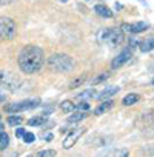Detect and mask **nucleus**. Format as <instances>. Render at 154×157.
I'll list each match as a JSON object with an SVG mask.
<instances>
[{"instance_id": "nucleus-25", "label": "nucleus", "mask_w": 154, "mask_h": 157, "mask_svg": "<svg viewBox=\"0 0 154 157\" xmlns=\"http://www.w3.org/2000/svg\"><path fill=\"white\" fill-rule=\"evenodd\" d=\"M75 109L77 111H88L90 109V103H87L85 100H80V103L75 106Z\"/></svg>"}, {"instance_id": "nucleus-20", "label": "nucleus", "mask_w": 154, "mask_h": 157, "mask_svg": "<svg viewBox=\"0 0 154 157\" xmlns=\"http://www.w3.org/2000/svg\"><path fill=\"white\" fill-rule=\"evenodd\" d=\"M6 123H8L10 126H17V125L22 123V117H20V116H10V117L6 119Z\"/></svg>"}, {"instance_id": "nucleus-30", "label": "nucleus", "mask_w": 154, "mask_h": 157, "mask_svg": "<svg viewBox=\"0 0 154 157\" xmlns=\"http://www.w3.org/2000/svg\"><path fill=\"white\" fill-rule=\"evenodd\" d=\"M152 85H154V78H152Z\"/></svg>"}, {"instance_id": "nucleus-9", "label": "nucleus", "mask_w": 154, "mask_h": 157, "mask_svg": "<svg viewBox=\"0 0 154 157\" xmlns=\"http://www.w3.org/2000/svg\"><path fill=\"white\" fill-rule=\"evenodd\" d=\"M119 91H120V88H119V86H108V88L102 90L99 94H96V99L102 102V100H105V99H108V97H111V96L117 94Z\"/></svg>"}, {"instance_id": "nucleus-13", "label": "nucleus", "mask_w": 154, "mask_h": 157, "mask_svg": "<svg viewBox=\"0 0 154 157\" xmlns=\"http://www.w3.org/2000/svg\"><path fill=\"white\" fill-rule=\"evenodd\" d=\"M139 48L142 52H149L154 49V37H146L145 40H142L139 43Z\"/></svg>"}, {"instance_id": "nucleus-29", "label": "nucleus", "mask_w": 154, "mask_h": 157, "mask_svg": "<svg viewBox=\"0 0 154 157\" xmlns=\"http://www.w3.org/2000/svg\"><path fill=\"white\" fill-rule=\"evenodd\" d=\"M3 126H5V125L2 123V120H0V131H2V129H3Z\"/></svg>"}, {"instance_id": "nucleus-7", "label": "nucleus", "mask_w": 154, "mask_h": 157, "mask_svg": "<svg viewBox=\"0 0 154 157\" xmlns=\"http://www.w3.org/2000/svg\"><path fill=\"white\" fill-rule=\"evenodd\" d=\"M133 57V48H125V49H122L116 57H114V60L111 62V68L113 69H117V68H120V66H123L125 63H128L129 62V59Z\"/></svg>"}, {"instance_id": "nucleus-28", "label": "nucleus", "mask_w": 154, "mask_h": 157, "mask_svg": "<svg viewBox=\"0 0 154 157\" xmlns=\"http://www.w3.org/2000/svg\"><path fill=\"white\" fill-rule=\"evenodd\" d=\"M6 100V93L0 90V102H5Z\"/></svg>"}, {"instance_id": "nucleus-11", "label": "nucleus", "mask_w": 154, "mask_h": 157, "mask_svg": "<svg viewBox=\"0 0 154 157\" xmlns=\"http://www.w3.org/2000/svg\"><path fill=\"white\" fill-rule=\"evenodd\" d=\"M94 13L99 14L100 17H105V19H111V17L114 16L113 11H111L110 8H106L105 5H96V6H94Z\"/></svg>"}, {"instance_id": "nucleus-14", "label": "nucleus", "mask_w": 154, "mask_h": 157, "mask_svg": "<svg viewBox=\"0 0 154 157\" xmlns=\"http://www.w3.org/2000/svg\"><path fill=\"white\" fill-rule=\"evenodd\" d=\"M149 26L145 23V22H139V23H134V25H129V33L133 34H139L142 31H146Z\"/></svg>"}, {"instance_id": "nucleus-19", "label": "nucleus", "mask_w": 154, "mask_h": 157, "mask_svg": "<svg viewBox=\"0 0 154 157\" xmlns=\"http://www.w3.org/2000/svg\"><path fill=\"white\" fill-rule=\"evenodd\" d=\"M45 122H46V119L42 117V116H39V117H31V119L28 120V125H29V126H40V125H43Z\"/></svg>"}, {"instance_id": "nucleus-2", "label": "nucleus", "mask_w": 154, "mask_h": 157, "mask_svg": "<svg viewBox=\"0 0 154 157\" xmlns=\"http://www.w3.org/2000/svg\"><path fill=\"white\" fill-rule=\"evenodd\" d=\"M48 68L56 72H71L74 69V59L68 54L56 52L48 59Z\"/></svg>"}, {"instance_id": "nucleus-24", "label": "nucleus", "mask_w": 154, "mask_h": 157, "mask_svg": "<svg viewBox=\"0 0 154 157\" xmlns=\"http://www.w3.org/2000/svg\"><path fill=\"white\" fill-rule=\"evenodd\" d=\"M106 78H108V72H102L100 75H97V77H94V78H93V85H97V83H100V82L106 80Z\"/></svg>"}, {"instance_id": "nucleus-6", "label": "nucleus", "mask_w": 154, "mask_h": 157, "mask_svg": "<svg viewBox=\"0 0 154 157\" xmlns=\"http://www.w3.org/2000/svg\"><path fill=\"white\" fill-rule=\"evenodd\" d=\"M20 78L10 71H0V86H5L10 91H17L20 88Z\"/></svg>"}, {"instance_id": "nucleus-22", "label": "nucleus", "mask_w": 154, "mask_h": 157, "mask_svg": "<svg viewBox=\"0 0 154 157\" xmlns=\"http://www.w3.org/2000/svg\"><path fill=\"white\" fill-rule=\"evenodd\" d=\"M56 154H57V152H56L54 149H42V151L37 152L39 157H52V155H56Z\"/></svg>"}, {"instance_id": "nucleus-3", "label": "nucleus", "mask_w": 154, "mask_h": 157, "mask_svg": "<svg viewBox=\"0 0 154 157\" xmlns=\"http://www.w3.org/2000/svg\"><path fill=\"white\" fill-rule=\"evenodd\" d=\"M40 99L33 97V99H25L20 102H14V103H8L5 105V111L13 114V113H25V111H31L37 106H40Z\"/></svg>"}, {"instance_id": "nucleus-23", "label": "nucleus", "mask_w": 154, "mask_h": 157, "mask_svg": "<svg viewBox=\"0 0 154 157\" xmlns=\"http://www.w3.org/2000/svg\"><path fill=\"white\" fill-rule=\"evenodd\" d=\"M22 139H23L25 143H33V142L36 140V136H34L33 132H26V131H25V134L22 136Z\"/></svg>"}, {"instance_id": "nucleus-15", "label": "nucleus", "mask_w": 154, "mask_h": 157, "mask_svg": "<svg viewBox=\"0 0 154 157\" xmlns=\"http://www.w3.org/2000/svg\"><path fill=\"white\" fill-rule=\"evenodd\" d=\"M93 97H96V90H94V88L85 90V91H82L79 96H77V99H79V100H90V99H93Z\"/></svg>"}, {"instance_id": "nucleus-4", "label": "nucleus", "mask_w": 154, "mask_h": 157, "mask_svg": "<svg viewBox=\"0 0 154 157\" xmlns=\"http://www.w3.org/2000/svg\"><path fill=\"white\" fill-rule=\"evenodd\" d=\"M99 37H100V42H106L111 48L119 46V45L123 42V39H125L123 31H122V29H117V28H106V29H102L100 34H99Z\"/></svg>"}, {"instance_id": "nucleus-18", "label": "nucleus", "mask_w": 154, "mask_h": 157, "mask_svg": "<svg viewBox=\"0 0 154 157\" xmlns=\"http://www.w3.org/2000/svg\"><path fill=\"white\" fill-rule=\"evenodd\" d=\"M8 145H10V136L6 132H3V129H2L0 131V151L5 149Z\"/></svg>"}, {"instance_id": "nucleus-16", "label": "nucleus", "mask_w": 154, "mask_h": 157, "mask_svg": "<svg viewBox=\"0 0 154 157\" xmlns=\"http://www.w3.org/2000/svg\"><path fill=\"white\" fill-rule=\"evenodd\" d=\"M87 117V114L82 111H79V113H74V114H71L69 117H68V123H79V122H82L83 119Z\"/></svg>"}, {"instance_id": "nucleus-12", "label": "nucleus", "mask_w": 154, "mask_h": 157, "mask_svg": "<svg viewBox=\"0 0 154 157\" xmlns=\"http://www.w3.org/2000/svg\"><path fill=\"white\" fill-rule=\"evenodd\" d=\"M113 105H114V103H113V100H106V102H103V100H102V103L94 109V114H96V116H102V114L108 113V111L113 108Z\"/></svg>"}, {"instance_id": "nucleus-21", "label": "nucleus", "mask_w": 154, "mask_h": 157, "mask_svg": "<svg viewBox=\"0 0 154 157\" xmlns=\"http://www.w3.org/2000/svg\"><path fill=\"white\" fill-rule=\"evenodd\" d=\"M87 80V75H82V77H77V78H74V80L71 82V85H69V88H79L83 82Z\"/></svg>"}, {"instance_id": "nucleus-8", "label": "nucleus", "mask_w": 154, "mask_h": 157, "mask_svg": "<svg viewBox=\"0 0 154 157\" xmlns=\"http://www.w3.org/2000/svg\"><path fill=\"white\" fill-rule=\"evenodd\" d=\"M85 132V129L82 128V129H75V131H72V132H69L65 139H63V143H62V146L65 148V149H71L75 143H77V140L80 139V136Z\"/></svg>"}, {"instance_id": "nucleus-10", "label": "nucleus", "mask_w": 154, "mask_h": 157, "mask_svg": "<svg viewBox=\"0 0 154 157\" xmlns=\"http://www.w3.org/2000/svg\"><path fill=\"white\" fill-rule=\"evenodd\" d=\"M140 99H142L140 94H137V93H129V94H126V96L122 99V105H123V106H131V105L137 103Z\"/></svg>"}, {"instance_id": "nucleus-17", "label": "nucleus", "mask_w": 154, "mask_h": 157, "mask_svg": "<svg viewBox=\"0 0 154 157\" xmlns=\"http://www.w3.org/2000/svg\"><path fill=\"white\" fill-rule=\"evenodd\" d=\"M60 109H62L63 113H74V111H75V105H74L71 100H63V102L60 103Z\"/></svg>"}, {"instance_id": "nucleus-27", "label": "nucleus", "mask_w": 154, "mask_h": 157, "mask_svg": "<svg viewBox=\"0 0 154 157\" xmlns=\"http://www.w3.org/2000/svg\"><path fill=\"white\" fill-rule=\"evenodd\" d=\"M23 134H25V129H23V128H17V129H16V136H17V139L22 137Z\"/></svg>"}, {"instance_id": "nucleus-1", "label": "nucleus", "mask_w": 154, "mask_h": 157, "mask_svg": "<svg viewBox=\"0 0 154 157\" xmlns=\"http://www.w3.org/2000/svg\"><path fill=\"white\" fill-rule=\"evenodd\" d=\"M19 68L25 74H36L39 72L45 65V54L40 46L36 45H26L20 49L17 56Z\"/></svg>"}, {"instance_id": "nucleus-5", "label": "nucleus", "mask_w": 154, "mask_h": 157, "mask_svg": "<svg viewBox=\"0 0 154 157\" xmlns=\"http://www.w3.org/2000/svg\"><path fill=\"white\" fill-rule=\"evenodd\" d=\"M17 34V25L11 17H0V40H13Z\"/></svg>"}, {"instance_id": "nucleus-26", "label": "nucleus", "mask_w": 154, "mask_h": 157, "mask_svg": "<svg viewBox=\"0 0 154 157\" xmlns=\"http://www.w3.org/2000/svg\"><path fill=\"white\" fill-rule=\"evenodd\" d=\"M113 155H128V151L126 149H122V151H114Z\"/></svg>"}]
</instances>
